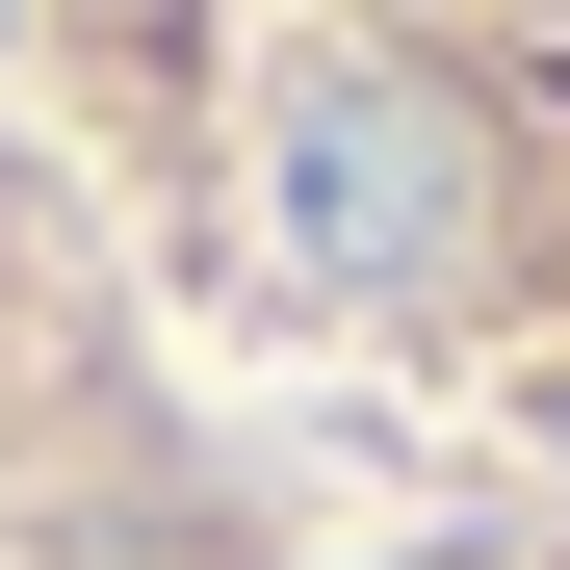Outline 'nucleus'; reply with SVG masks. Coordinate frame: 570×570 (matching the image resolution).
I'll list each match as a JSON object with an SVG mask.
<instances>
[{
    "label": "nucleus",
    "instance_id": "obj_1",
    "mask_svg": "<svg viewBox=\"0 0 570 570\" xmlns=\"http://www.w3.org/2000/svg\"><path fill=\"white\" fill-rule=\"evenodd\" d=\"M259 208H285V259L337 285V312H441L466 285V105L441 78H285V130H259Z\"/></svg>",
    "mask_w": 570,
    "mask_h": 570
}]
</instances>
